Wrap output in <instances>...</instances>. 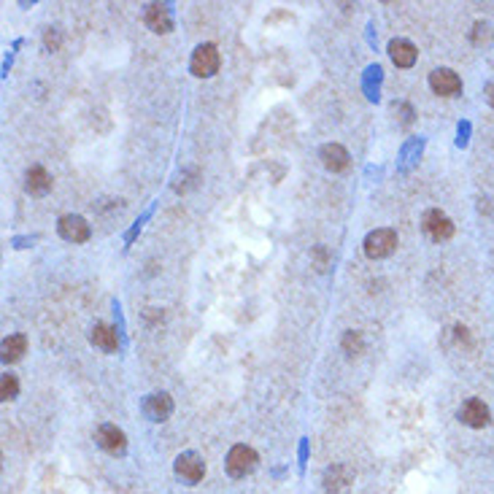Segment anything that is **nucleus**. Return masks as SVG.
<instances>
[{
    "label": "nucleus",
    "instance_id": "nucleus-1",
    "mask_svg": "<svg viewBox=\"0 0 494 494\" xmlns=\"http://www.w3.org/2000/svg\"><path fill=\"white\" fill-rule=\"evenodd\" d=\"M257 451L254 448H248V445H233L230 448V454H227V473L233 475V478H246L248 473H254L257 468Z\"/></svg>",
    "mask_w": 494,
    "mask_h": 494
},
{
    "label": "nucleus",
    "instance_id": "nucleus-2",
    "mask_svg": "<svg viewBox=\"0 0 494 494\" xmlns=\"http://www.w3.org/2000/svg\"><path fill=\"white\" fill-rule=\"evenodd\" d=\"M397 248V233L395 230H373L368 238H365V254L370 257V260H383V257H389L392 251Z\"/></svg>",
    "mask_w": 494,
    "mask_h": 494
},
{
    "label": "nucleus",
    "instance_id": "nucleus-3",
    "mask_svg": "<svg viewBox=\"0 0 494 494\" xmlns=\"http://www.w3.org/2000/svg\"><path fill=\"white\" fill-rule=\"evenodd\" d=\"M222 65V57H219V49L213 44H200L195 54H192V74L198 79H208L219 71Z\"/></svg>",
    "mask_w": 494,
    "mask_h": 494
},
{
    "label": "nucleus",
    "instance_id": "nucleus-4",
    "mask_svg": "<svg viewBox=\"0 0 494 494\" xmlns=\"http://www.w3.org/2000/svg\"><path fill=\"white\" fill-rule=\"evenodd\" d=\"M173 468H176V475L186 483H198V481H203V475H206V462H203V457L195 454V451L178 454Z\"/></svg>",
    "mask_w": 494,
    "mask_h": 494
},
{
    "label": "nucleus",
    "instance_id": "nucleus-5",
    "mask_svg": "<svg viewBox=\"0 0 494 494\" xmlns=\"http://www.w3.org/2000/svg\"><path fill=\"white\" fill-rule=\"evenodd\" d=\"M430 87L440 98H457L459 92H462V79L451 68H435L433 74H430Z\"/></svg>",
    "mask_w": 494,
    "mask_h": 494
},
{
    "label": "nucleus",
    "instance_id": "nucleus-6",
    "mask_svg": "<svg viewBox=\"0 0 494 494\" xmlns=\"http://www.w3.org/2000/svg\"><path fill=\"white\" fill-rule=\"evenodd\" d=\"M95 440H98V445L103 451H109L114 457H122L124 451H127V435L116 424H103V427H98Z\"/></svg>",
    "mask_w": 494,
    "mask_h": 494
},
{
    "label": "nucleus",
    "instance_id": "nucleus-7",
    "mask_svg": "<svg viewBox=\"0 0 494 494\" xmlns=\"http://www.w3.org/2000/svg\"><path fill=\"white\" fill-rule=\"evenodd\" d=\"M459 421L462 424H468V427H473V430H481V427H486L489 424V408H486V403L483 400H475V397H470V400H465L462 403V408H459Z\"/></svg>",
    "mask_w": 494,
    "mask_h": 494
},
{
    "label": "nucleus",
    "instance_id": "nucleus-8",
    "mask_svg": "<svg viewBox=\"0 0 494 494\" xmlns=\"http://www.w3.org/2000/svg\"><path fill=\"white\" fill-rule=\"evenodd\" d=\"M421 224H424V230H427V235L433 238V241H448L451 235H454V222L445 216L443 211H427L424 213V219H421Z\"/></svg>",
    "mask_w": 494,
    "mask_h": 494
},
{
    "label": "nucleus",
    "instance_id": "nucleus-9",
    "mask_svg": "<svg viewBox=\"0 0 494 494\" xmlns=\"http://www.w3.org/2000/svg\"><path fill=\"white\" fill-rule=\"evenodd\" d=\"M57 230L65 241H71V243H84L92 233V227L84 216H76V213H68V216H62L60 224H57Z\"/></svg>",
    "mask_w": 494,
    "mask_h": 494
},
{
    "label": "nucleus",
    "instance_id": "nucleus-10",
    "mask_svg": "<svg viewBox=\"0 0 494 494\" xmlns=\"http://www.w3.org/2000/svg\"><path fill=\"white\" fill-rule=\"evenodd\" d=\"M143 413H146L151 421H165L171 413H173V400L168 392H154L143 400Z\"/></svg>",
    "mask_w": 494,
    "mask_h": 494
},
{
    "label": "nucleus",
    "instance_id": "nucleus-11",
    "mask_svg": "<svg viewBox=\"0 0 494 494\" xmlns=\"http://www.w3.org/2000/svg\"><path fill=\"white\" fill-rule=\"evenodd\" d=\"M354 483V475L346 465H333L324 470V489L330 494H343L348 492V486Z\"/></svg>",
    "mask_w": 494,
    "mask_h": 494
},
{
    "label": "nucleus",
    "instance_id": "nucleus-12",
    "mask_svg": "<svg viewBox=\"0 0 494 494\" xmlns=\"http://www.w3.org/2000/svg\"><path fill=\"white\" fill-rule=\"evenodd\" d=\"M319 157H321V165L327 168V171H333V173H343L348 168V151L341 143H324L319 151Z\"/></svg>",
    "mask_w": 494,
    "mask_h": 494
},
{
    "label": "nucleus",
    "instance_id": "nucleus-13",
    "mask_svg": "<svg viewBox=\"0 0 494 494\" xmlns=\"http://www.w3.org/2000/svg\"><path fill=\"white\" fill-rule=\"evenodd\" d=\"M146 25L148 30H154V33H171L173 30V16H171V9L168 6H160V3H151L146 6Z\"/></svg>",
    "mask_w": 494,
    "mask_h": 494
},
{
    "label": "nucleus",
    "instance_id": "nucleus-14",
    "mask_svg": "<svg viewBox=\"0 0 494 494\" xmlns=\"http://www.w3.org/2000/svg\"><path fill=\"white\" fill-rule=\"evenodd\" d=\"M389 57H392V62H395L397 68H410L416 62V57H419V51L405 38H395L389 44Z\"/></svg>",
    "mask_w": 494,
    "mask_h": 494
},
{
    "label": "nucleus",
    "instance_id": "nucleus-15",
    "mask_svg": "<svg viewBox=\"0 0 494 494\" xmlns=\"http://www.w3.org/2000/svg\"><path fill=\"white\" fill-rule=\"evenodd\" d=\"M89 341H92V346L103 348V351H116L119 348V333L111 324H95Z\"/></svg>",
    "mask_w": 494,
    "mask_h": 494
},
{
    "label": "nucleus",
    "instance_id": "nucleus-16",
    "mask_svg": "<svg viewBox=\"0 0 494 494\" xmlns=\"http://www.w3.org/2000/svg\"><path fill=\"white\" fill-rule=\"evenodd\" d=\"M25 184H27V192H30V195H46L51 189V176L46 173V168L33 165L25 176Z\"/></svg>",
    "mask_w": 494,
    "mask_h": 494
},
{
    "label": "nucleus",
    "instance_id": "nucleus-17",
    "mask_svg": "<svg viewBox=\"0 0 494 494\" xmlns=\"http://www.w3.org/2000/svg\"><path fill=\"white\" fill-rule=\"evenodd\" d=\"M25 351H27V338L22 333L9 335V338L3 341V359H6V362H19Z\"/></svg>",
    "mask_w": 494,
    "mask_h": 494
},
{
    "label": "nucleus",
    "instance_id": "nucleus-18",
    "mask_svg": "<svg viewBox=\"0 0 494 494\" xmlns=\"http://www.w3.org/2000/svg\"><path fill=\"white\" fill-rule=\"evenodd\" d=\"M16 392H19V381H16V375L6 373V375L0 378V397H3V400H14Z\"/></svg>",
    "mask_w": 494,
    "mask_h": 494
},
{
    "label": "nucleus",
    "instance_id": "nucleus-19",
    "mask_svg": "<svg viewBox=\"0 0 494 494\" xmlns=\"http://www.w3.org/2000/svg\"><path fill=\"white\" fill-rule=\"evenodd\" d=\"M343 348H346L348 354H362V348H365V343H362V335L354 333V330H348V333L343 335Z\"/></svg>",
    "mask_w": 494,
    "mask_h": 494
},
{
    "label": "nucleus",
    "instance_id": "nucleus-20",
    "mask_svg": "<svg viewBox=\"0 0 494 494\" xmlns=\"http://www.w3.org/2000/svg\"><path fill=\"white\" fill-rule=\"evenodd\" d=\"M473 30H475V33H473V44H475V46H481V44H486V41L492 38V33H489V25H483V22H478Z\"/></svg>",
    "mask_w": 494,
    "mask_h": 494
},
{
    "label": "nucleus",
    "instance_id": "nucleus-21",
    "mask_svg": "<svg viewBox=\"0 0 494 494\" xmlns=\"http://www.w3.org/2000/svg\"><path fill=\"white\" fill-rule=\"evenodd\" d=\"M483 95H486V100H489V106L494 109V81H489V84H486V89H483Z\"/></svg>",
    "mask_w": 494,
    "mask_h": 494
}]
</instances>
